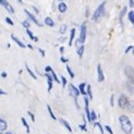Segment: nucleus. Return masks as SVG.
<instances>
[{
	"label": "nucleus",
	"mask_w": 134,
	"mask_h": 134,
	"mask_svg": "<svg viewBox=\"0 0 134 134\" xmlns=\"http://www.w3.org/2000/svg\"><path fill=\"white\" fill-rule=\"evenodd\" d=\"M27 47H28V49H31V50H33V45H32V44H27Z\"/></svg>",
	"instance_id": "8fccbe9b"
},
{
	"label": "nucleus",
	"mask_w": 134,
	"mask_h": 134,
	"mask_svg": "<svg viewBox=\"0 0 134 134\" xmlns=\"http://www.w3.org/2000/svg\"><path fill=\"white\" fill-rule=\"evenodd\" d=\"M8 1H7V0H0V5L1 6H3V7H6L7 5H8Z\"/></svg>",
	"instance_id": "e433bc0d"
},
{
	"label": "nucleus",
	"mask_w": 134,
	"mask_h": 134,
	"mask_svg": "<svg viewBox=\"0 0 134 134\" xmlns=\"http://www.w3.org/2000/svg\"><path fill=\"white\" fill-rule=\"evenodd\" d=\"M125 87L131 94L134 95V80L133 79H127V81H126V83H125Z\"/></svg>",
	"instance_id": "1a4fd4ad"
},
{
	"label": "nucleus",
	"mask_w": 134,
	"mask_h": 134,
	"mask_svg": "<svg viewBox=\"0 0 134 134\" xmlns=\"http://www.w3.org/2000/svg\"><path fill=\"white\" fill-rule=\"evenodd\" d=\"M126 109H127L130 113H134V100H130L129 105H127V107H126Z\"/></svg>",
	"instance_id": "a211bd4d"
},
{
	"label": "nucleus",
	"mask_w": 134,
	"mask_h": 134,
	"mask_svg": "<svg viewBox=\"0 0 134 134\" xmlns=\"http://www.w3.org/2000/svg\"><path fill=\"white\" fill-rule=\"evenodd\" d=\"M86 36H87V25H86V23H83L80 27V36L78 37L77 43L83 44L85 41H86Z\"/></svg>",
	"instance_id": "7ed1b4c3"
},
{
	"label": "nucleus",
	"mask_w": 134,
	"mask_h": 134,
	"mask_svg": "<svg viewBox=\"0 0 134 134\" xmlns=\"http://www.w3.org/2000/svg\"><path fill=\"white\" fill-rule=\"evenodd\" d=\"M44 24H45L46 26H49V27H53L54 21H53V19H52L51 17H46L45 19H44Z\"/></svg>",
	"instance_id": "f8f14e48"
},
{
	"label": "nucleus",
	"mask_w": 134,
	"mask_h": 134,
	"mask_svg": "<svg viewBox=\"0 0 134 134\" xmlns=\"http://www.w3.org/2000/svg\"><path fill=\"white\" fill-rule=\"evenodd\" d=\"M68 89H69V94L71 97H73L74 99H77L78 98V96L80 95V90H79V88H77V87H74V86L72 83H70L68 85Z\"/></svg>",
	"instance_id": "39448f33"
},
{
	"label": "nucleus",
	"mask_w": 134,
	"mask_h": 134,
	"mask_svg": "<svg viewBox=\"0 0 134 134\" xmlns=\"http://www.w3.org/2000/svg\"><path fill=\"white\" fill-rule=\"evenodd\" d=\"M66 28H68V26H66V25H62L61 26V28H60V33H61V34H64V33L66 32Z\"/></svg>",
	"instance_id": "7c9ffc66"
},
{
	"label": "nucleus",
	"mask_w": 134,
	"mask_h": 134,
	"mask_svg": "<svg viewBox=\"0 0 134 134\" xmlns=\"http://www.w3.org/2000/svg\"><path fill=\"white\" fill-rule=\"evenodd\" d=\"M133 47H134V46H132V45H130V46L127 47V49H126V50H125V54H127V53H129V52H130V51H131V50H133Z\"/></svg>",
	"instance_id": "79ce46f5"
},
{
	"label": "nucleus",
	"mask_w": 134,
	"mask_h": 134,
	"mask_svg": "<svg viewBox=\"0 0 134 134\" xmlns=\"http://www.w3.org/2000/svg\"><path fill=\"white\" fill-rule=\"evenodd\" d=\"M133 25H134V24H133Z\"/></svg>",
	"instance_id": "6e6d98bb"
},
{
	"label": "nucleus",
	"mask_w": 134,
	"mask_h": 134,
	"mask_svg": "<svg viewBox=\"0 0 134 134\" xmlns=\"http://www.w3.org/2000/svg\"><path fill=\"white\" fill-rule=\"evenodd\" d=\"M0 134H2V133H1V132H0Z\"/></svg>",
	"instance_id": "5fc2aeb1"
},
{
	"label": "nucleus",
	"mask_w": 134,
	"mask_h": 134,
	"mask_svg": "<svg viewBox=\"0 0 134 134\" xmlns=\"http://www.w3.org/2000/svg\"><path fill=\"white\" fill-rule=\"evenodd\" d=\"M25 68H26V71H27V72H28V74H29V76H31V77H32V78H33V79H34V80H36V79H37V77L35 76V73H34V72H33V71H32V70H31V69H29V66H28L27 64H26V65H25Z\"/></svg>",
	"instance_id": "6ab92c4d"
},
{
	"label": "nucleus",
	"mask_w": 134,
	"mask_h": 134,
	"mask_svg": "<svg viewBox=\"0 0 134 134\" xmlns=\"http://www.w3.org/2000/svg\"><path fill=\"white\" fill-rule=\"evenodd\" d=\"M21 123H23V125L26 127V131H27V133H29L31 132V129H29V126H28V123L26 122V120H25V117H21Z\"/></svg>",
	"instance_id": "4be33fe9"
},
{
	"label": "nucleus",
	"mask_w": 134,
	"mask_h": 134,
	"mask_svg": "<svg viewBox=\"0 0 134 134\" xmlns=\"http://www.w3.org/2000/svg\"><path fill=\"white\" fill-rule=\"evenodd\" d=\"M105 7H106V1L102 2L100 5L97 7V9L95 10L94 15H92V20L94 21H98L104 15H105Z\"/></svg>",
	"instance_id": "f03ea898"
},
{
	"label": "nucleus",
	"mask_w": 134,
	"mask_h": 134,
	"mask_svg": "<svg viewBox=\"0 0 134 134\" xmlns=\"http://www.w3.org/2000/svg\"><path fill=\"white\" fill-rule=\"evenodd\" d=\"M5 8H6L7 10H8V12H9L10 14H14V13H15V10H14V8H13V7H12V6H10V5H9V3H8V5H7L6 7H5Z\"/></svg>",
	"instance_id": "c85d7f7f"
},
{
	"label": "nucleus",
	"mask_w": 134,
	"mask_h": 134,
	"mask_svg": "<svg viewBox=\"0 0 134 134\" xmlns=\"http://www.w3.org/2000/svg\"><path fill=\"white\" fill-rule=\"evenodd\" d=\"M83 51H85V46H83V45H80L79 47H78V50H77V54L79 55V58H82V55H83Z\"/></svg>",
	"instance_id": "aec40b11"
},
{
	"label": "nucleus",
	"mask_w": 134,
	"mask_h": 134,
	"mask_svg": "<svg viewBox=\"0 0 134 134\" xmlns=\"http://www.w3.org/2000/svg\"><path fill=\"white\" fill-rule=\"evenodd\" d=\"M132 54L134 55V47H133V50H132Z\"/></svg>",
	"instance_id": "603ef678"
},
{
	"label": "nucleus",
	"mask_w": 134,
	"mask_h": 134,
	"mask_svg": "<svg viewBox=\"0 0 134 134\" xmlns=\"http://www.w3.org/2000/svg\"><path fill=\"white\" fill-rule=\"evenodd\" d=\"M94 125L96 126V127H98L99 130H100V134H104V129H103V126H102V124L98 122V123H94Z\"/></svg>",
	"instance_id": "bb28decb"
},
{
	"label": "nucleus",
	"mask_w": 134,
	"mask_h": 134,
	"mask_svg": "<svg viewBox=\"0 0 134 134\" xmlns=\"http://www.w3.org/2000/svg\"><path fill=\"white\" fill-rule=\"evenodd\" d=\"M2 95H6V91H3L2 89H0V96H2Z\"/></svg>",
	"instance_id": "de8ad7c7"
},
{
	"label": "nucleus",
	"mask_w": 134,
	"mask_h": 134,
	"mask_svg": "<svg viewBox=\"0 0 134 134\" xmlns=\"http://www.w3.org/2000/svg\"><path fill=\"white\" fill-rule=\"evenodd\" d=\"M12 40L14 41L15 43H17V45H19V46L21 47V49H25V47L27 46V45H25V44H24L23 42H21V41H20L19 38H18V37L15 36V35H12Z\"/></svg>",
	"instance_id": "9d476101"
},
{
	"label": "nucleus",
	"mask_w": 134,
	"mask_h": 134,
	"mask_svg": "<svg viewBox=\"0 0 134 134\" xmlns=\"http://www.w3.org/2000/svg\"><path fill=\"white\" fill-rule=\"evenodd\" d=\"M110 106H111V107L114 106V95L110 96Z\"/></svg>",
	"instance_id": "37998d69"
},
{
	"label": "nucleus",
	"mask_w": 134,
	"mask_h": 134,
	"mask_svg": "<svg viewBox=\"0 0 134 134\" xmlns=\"http://www.w3.org/2000/svg\"><path fill=\"white\" fill-rule=\"evenodd\" d=\"M46 108H47V110H49L51 118H53V120H57V117H55V115H54V113H53V110H52L51 106H50V105H47V106H46Z\"/></svg>",
	"instance_id": "b1692460"
},
{
	"label": "nucleus",
	"mask_w": 134,
	"mask_h": 134,
	"mask_svg": "<svg viewBox=\"0 0 134 134\" xmlns=\"http://www.w3.org/2000/svg\"><path fill=\"white\" fill-rule=\"evenodd\" d=\"M24 13L26 14V16H27L28 18H29V19H31L32 21H34V23L37 25V26H41V23H40V21L38 20H37V18L35 17V15H33V14H31V13H29L28 12V10L27 9H24Z\"/></svg>",
	"instance_id": "6e6552de"
},
{
	"label": "nucleus",
	"mask_w": 134,
	"mask_h": 134,
	"mask_svg": "<svg viewBox=\"0 0 134 134\" xmlns=\"http://www.w3.org/2000/svg\"><path fill=\"white\" fill-rule=\"evenodd\" d=\"M18 1H19L20 3H23V0H18Z\"/></svg>",
	"instance_id": "864d4df0"
},
{
	"label": "nucleus",
	"mask_w": 134,
	"mask_h": 134,
	"mask_svg": "<svg viewBox=\"0 0 134 134\" xmlns=\"http://www.w3.org/2000/svg\"><path fill=\"white\" fill-rule=\"evenodd\" d=\"M5 134H14V133H13V132H6Z\"/></svg>",
	"instance_id": "3c124183"
},
{
	"label": "nucleus",
	"mask_w": 134,
	"mask_h": 134,
	"mask_svg": "<svg viewBox=\"0 0 134 134\" xmlns=\"http://www.w3.org/2000/svg\"><path fill=\"white\" fill-rule=\"evenodd\" d=\"M78 88H79V90H80V94H81V95H83V96H85V95H87V92H86V88H87V85H86L85 82L80 83Z\"/></svg>",
	"instance_id": "dca6fc26"
},
{
	"label": "nucleus",
	"mask_w": 134,
	"mask_h": 134,
	"mask_svg": "<svg viewBox=\"0 0 134 134\" xmlns=\"http://www.w3.org/2000/svg\"><path fill=\"white\" fill-rule=\"evenodd\" d=\"M126 12H127V8H126V7H124V8H123V10H122V13L120 14V19H121V20H122L123 16H124V15L126 14Z\"/></svg>",
	"instance_id": "473e14b6"
},
{
	"label": "nucleus",
	"mask_w": 134,
	"mask_h": 134,
	"mask_svg": "<svg viewBox=\"0 0 134 134\" xmlns=\"http://www.w3.org/2000/svg\"><path fill=\"white\" fill-rule=\"evenodd\" d=\"M60 123H61V124H62L63 126H64V127H65L66 130H68L69 132H72V129H71V126H70V124H69V123L66 122L65 120H63V118H61V120H60Z\"/></svg>",
	"instance_id": "ddd939ff"
},
{
	"label": "nucleus",
	"mask_w": 134,
	"mask_h": 134,
	"mask_svg": "<svg viewBox=\"0 0 134 134\" xmlns=\"http://www.w3.org/2000/svg\"><path fill=\"white\" fill-rule=\"evenodd\" d=\"M38 52H40V53L43 55V57H45V51H44V50H42V49H38Z\"/></svg>",
	"instance_id": "a18cd8bd"
},
{
	"label": "nucleus",
	"mask_w": 134,
	"mask_h": 134,
	"mask_svg": "<svg viewBox=\"0 0 134 134\" xmlns=\"http://www.w3.org/2000/svg\"><path fill=\"white\" fill-rule=\"evenodd\" d=\"M21 24H23V26H24V27H25L26 29L31 27V24H29V21H28V20H24V21H23V23H21Z\"/></svg>",
	"instance_id": "2f4dec72"
},
{
	"label": "nucleus",
	"mask_w": 134,
	"mask_h": 134,
	"mask_svg": "<svg viewBox=\"0 0 134 134\" xmlns=\"http://www.w3.org/2000/svg\"><path fill=\"white\" fill-rule=\"evenodd\" d=\"M86 92L89 96V99H92V92H91V86L87 85V88H86Z\"/></svg>",
	"instance_id": "412c9836"
},
{
	"label": "nucleus",
	"mask_w": 134,
	"mask_h": 134,
	"mask_svg": "<svg viewBox=\"0 0 134 134\" xmlns=\"http://www.w3.org/2000/svg\"><path fill=\"white\" fill-rule=\"evenodd\" d=\"M105 80V76H104V71L102 69V65L98 64L97 65V81L98 82H103Z\"/></svg>",
	"instance_id": "423d86ee"
},
{
	"label": "nucleus",
	"mask_w": 134,
	"mask_h": 134,
	"mask_svg": "<svg viewBox=\"0 0 134 134\" xmlns=\"http://www.w3.org/2000/svg\"><path fill=\"white\" fill-rule=\"evenodd\" d=\"M127 17H129V20L131 21L132 24H134V10H131V12L127 14Z\"/></svg>",
	"instance_id": "5701e85b"
},
{
	"label": "nucleus",
	"mask_w": 134,
	"mask_h": 134,
	"mask_svg": "<svg viewBox=\"0 0 134 134\" xmlns=\"http://www.w3.org/2000/svg\"><path fill=\"white\" fill-rule=\"evenodd\" d=\"M66 8H68V7H66V5L64 2H60L59 3V6H58V9H59V12L60 13H65L66 12Z\"/></svg>",
	"instance_id": "4468645a"
},
{
	"label": "nucleus",
	"mask_w": 134,
	"mask_h": 134,
	"mask_svg": "<svg viewBox=\"0 0 134 134\" xmlns=\"http://www.w3.org/2000/svg\"><path fill=\"white\" fill-rule=\"evenodd\" d=\"M124 71H125V74L129 79L134 80V68H132V66H125Z\"/></svg>",
	"instance_id": "0eeeda50"
},
{
	"label": "nucleus",
	"mask_w": 134,
	"mask_h": 134,
	"mask_svg": "<svg viewBox=\"0 0 134 134\" xmlns=\"http://www.w3.org/2000/svg\"><path fill=\"white\" fill-rule=\"evenodd\" d=\"M1 77H2V78H7V72L3 71V72L1 73Z\"/></svg>",
	"instance_id": "49530a36"
},
{
	"label": "nucleus",
	"mask_w": 134,
	"mask_h": 134,
	"mask_svg": "<svg viewBox=\"0 0 134 134\" xmlns=\"http://www.w3.org/2000/svg\"><path fill=\"white\" fill-rule=\"evenodd\" d=\"M50 73L52 74V77H53V80L55 81V82H60V81H59V78H58V76H57V73L54 72V70H53V71H51Z\"/></svg>",
	"instance_id": "cd10ccee"
},
{
	"label": "nucleus",
	"mask_w": 134,
	"mask_h": 134,
	"mask_svg": "<svg viewBox=\"0 0 134 134\" xmlns=\"http://www.w3.org/2000/svg\"><path fill=\"white\" fill-rule=\"evenodd\" d=\"M59 50H60L61 53H63V52H64V47H63V46H60V49H59Z\"/></svg>",
	"instance_id": "09e8293b"
},
{
	"label": "nucleus",
	"mask_w": 134,
	"mask_h": 134,
	"mask_svg": "<svg viewBox=\"0 0 134 134\" xmlns=\"http://www.w3.org/2000/svg\"><path fill=\"white\" fill-rule=\"evenodd\" d=\"M129 102H130V99L127 98V96L122 94L120 96V98H118V106H120V108L121 109H126V107H127V105H129Z\"/></svg>",
	"instance_id": "20e7f679"
},
{
	"label": "nucleus",
	"mask_w": 134,
	"mask_h": 134,
	"mask_svg": "<svg viewBox=\"0 0 134 134\" xmlns=\"http://www.w3.org/2000/svg\"><path fill=\"white\" fill-rule=\"evenodd\" d=\"M27 114L29 115V116H31V118H32V121L33 122H35V115L32 113V111H27Z\"/></svg>",
	"instance_id": "4c0bfd02"
},
{
	"label": "nucleus",
	"mask_w": 134,
	"mask_h": 134,
	"mask_svg": "<svg viewBox=\"0 0 134 134\" xmlns=\"http://www.w3.org/2000/svg\"><path fill=\"white\" fill-rule=\"evenodd\" d=\"M61 81H62V86H63V87H65V86L68 85V83H66V79L63 76L61 77Z\"/></svg>",
	"instance_id": "c9c22d12"
},
{
	"label": "nucleus",
	"mask_w": 134,
	"mask_h": 134,
	"mask_svg": "<svg viewBox=\"0 0 134 134\" xmlns=\"http://www.w3.org/2000/svg\"><path fill=\"white\" fill-rule=\"evenodd\" d=\"M90 114H91V123H95L96 120H97V115H96V113H95L94 110H91Z\"/></svg>",
	"instance_id": "a878e982"
},
{
	"label": "nucleus",
	"mask_w": 134,
	"mask_h": 134,
	"mask_svg": "<svg viewBox=\"0 0 134 134\" xmlns=\"http://www.w3.org/2000/svg\"><path fill=\"white\" fill-rule=\"evenodd\" d=\"M51 71H53V69L51 68L50 65H47V66H45V72H51Z\"/></svg>",
	"instance_id": "a19ab883"
},
{
	"label": "nucleus",
	"mask_w": 134,
	"mask_h": 134,
	"mask_svg": "<svg viewBox=\"0 0 134 134\" xmlns=\"http://www.w3.org/2000/svg\"><path fill=\"white\" fill-rule=\"evenodd\" d=\"M5 20H6V23H7V24H9L10 26H14V21L12 20V18L6 17V18H5Z\"/></svg>",
	"instance_id": "72a5a7b5"
},
{
	"label": "nucleus",
	"mask_w": 134,
	"mask_h": 134,
	"mask_svg": "<svg viewBox=\"0 0 134 134\" xmlns=\"http://www.w3.org/2000/svg\"><path fill=\"white\" fill-rule=\"evenodd\" d=\"M74 36H76V29L72 28V29H71V33H70V37H69V45H70V46H71L72 43H73Z\"/></svg>",
	"instance_id": "2eb2a0df"
},
{
	"label": "nucleus",
	"mask_w": 134,
	"mask_h": 134,
	"mask_svg": "<svg viewBox=\"0 0 134 134\" xmlns=\"http://www.w3.org/2000/svg\"><path fill=\"white\" fill-rule=\"evenodd\" d=\"M129 6L130 8H134V0H129Z\"/></svg>",
	"instance_id": "58836bf2"
},
{
	"label": "nucleus",
	"mask_w": 134,
	"mask_h": 134,
	"mask_svg": "<svg viewBox=\"0 0 134 134\" xmlns=\"http://www.w3.org/2000/svg\"><path fill=\"white\" fill-rule=\"evenodd\" d=\"M7 126H8V123H7L3 118H0V132H3L7 130Z\"/></svg>",
	"instance_id": "9b49d317"
},
{
	"label": "nucleus",
	"mask_w": 134,
	"mask_h": 134,
	"mask_svg": "<svg viewBox=\"0 0 134 134\" xmlns=\"http://www.w3.org/2000/svg\"><path fill=\"white\" fill-rule=\"evenodd\" d=\"M26 34H27V35L29 36V38H31L32 41H35V42H37V41H38V38L34 36V34H33V33L31 32V29H29V28L26 29Z\"/></svg>",
	"instance_id": "f3484780"
},
{
	"label": "nucleus",
	"mask_w": 134,
	"mask_h": 134,
	"mask_svg": "<svg viewBox=\"0 0 134 134\" xmlns=\"http://www.w3.org/2000/svg\"><path fill=\"white\" fill-rule=\"evenodd\" d=\"M66 71H68V73H69V76L71 77V79H73L74 78V73H73V71L71 70V68H70L69 65H66Z\"/></svg>",
	"instance_id": "393cba45"
},
{
	"label": "nucleus",
	"mask_w": 134,
	"mask_h": 134,
	"mask_svg": "<svg viewBox=\"0 0 134 134\" xmlns=\"http://www.w3.org/2000/svg\"><path fill=\"white\" fill-rule=\"evenodd\" d=\"M52 87H53V82H47V91L51 92Z\"/></svg>",
	"instance_id": "f704fd0d"
},
{
	"label": "nucleus",
	"mask_w": 134,
	"mask_h": 134,
	"mask_svg": "<svg viewBox=\"0 0 134 134\" xmlns=\"http://www.w3.org/2000/svg\"><path fill=\"white\" fill-rule=\"evenodd\" d=\"M60 61H61V62H63V63H68V61H69V60H68L66 58H64V57H61V58H60Z\"/></svg>",
	"instance_id": "ea45409f"
},
{
	"label": "nucleus",
	"mask_w": 134,
	"mask_h": 134,
	"mask_svg": "<svg viewBox=\"0 0 134 134\" xmlns=\"http://www.w3.org/2000/svg\"><path fill=\"white\" fill-rule=\"evenodd\" d=\"M105 131L108 134H113V130H111V127L109 125H105Z\"/></svg>",
	"instance_id": "c756f323"
},
{
	"label": "nucleus",
	"mask_w": 134,
	"mask_h": 134,
	"mask_svg": "<svg viewBox=\"0 0 134 134\" xmlns=\"http://www.w3.org/2000/svg\"><path fill=\"white\" fill-rule=\"evenodd\" d=\"M118 120H120L122 131L124 132L125 134H132V132H133V124H132V122L130 121V118L126 116V115H121Z\"/></svg>",
	"instance_id": "f257e3e1"
},
{
	"label": "nucleus",
	"mask_w": 134,
	"mask_h": 134,
	"mask_svg": "<svg viewBox=\"0 0 134 134\" xmlns=\"http://www.w3.org/2000/svg\"><path fill=\"white\" fill-rule=\"evenodd\" d=\"M80 126V129L82 130V131H87V129H86V123L85 124H81V125H79Z\"/></svg>",
	"instance_id": "c03bdc74"
}]
</instances>
